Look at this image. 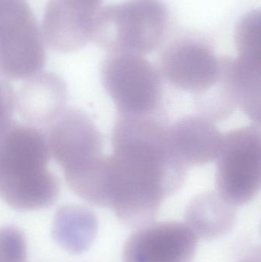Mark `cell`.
<instances>
[{
  "mask_svg": "<svg viewBox=\"0 0 261 262\" xmlns=\"http://www.w3.org/2000/svg\"><path fill=\"white\" fill-rule=\"evenodd\" d=\"M16 107V95L12 85L0 78V127L12 120Z\"/></svg>",
  "mask_w": 261,
  "mask_h": 262,
  "instance_id": "18",
  "label": "cell"
},
{
  "mask_svg": "<svg viewBox=\"0 0 261 262\" xmlns=\"http://www.w3.org/2000/svg\"><path fill=\"white\" fill-rule=\"evenodd\" d=\"M50 156L47 137L41 129L12 120L0 127V180L47 169Z\"/></svg>",
  "mask_w": 261,
  "mask_h": 262,
  "instance_id": "10",
  "label": "cell"
},
{
  "mask_svg": "<svg viewBox=\"0 0 261 262\" xmlns=\"http://www.w3.org/2000/svg\"><path fill=\"white\" fill-rule=\"evenodd\" d=\"M222 137L216 123L201 115H187L168 127L172 152L187 169L216 160Z\"/></svg>",
  "mask_w": 261,
  "mask_h": 262,
  "instance_id": "11",
  "label": "cell"
},
{
  "mask_svg": "<svg viewBox=\"0 0 261 262\" xmlns=\"http://www.w3.org/2000/svg\"><path fill=\"white\" fill-rule=\"evenodd\" d=\"M50 155L70 180L98 167L104 160L102 134L87 113L66 108L46 129Z\"/></svg>",
  "mask_w": 261,
  "mask_h": 262,
  "instance_id": "6",
  "label": "cell"
},
{
  "mask_svg": "<svg viewBox=\"0 0 261 262\" xmlns=\"http://www.w3.org/2000/svg\"><path fill=\"white\" fill-rule=\"evenodd\" d=\"M44 40L26 0H0V74L10 80L40 73L47 61Z\"/></svg>",
  "mask_w": 261,
  "mask_h": 262,
  "instance_id": "5",
  "label": "cell"
},
{
  "mask_svg": "<svg viewBox=\"0 0 261 262\" xmlns=\"http://www.w3.org/2000/svg\"><path fill=\"white\" fill-rule=\"evenodd\" d=\"M98 228V218L88 208L66 205L60 207L55 215L54 238L68 252L81 254L93 244Z\"/></svg>",
  "mask_w": 261,
  "mask_h": 262,
  "instance_id": "15",
  "label": "cell"
},
{
  "mask_svg": "<svg viewBox=\"0 0 261 262\" xmlns=\"http://www.w3.org/2000/svg\"><path fill=\"white\" fill-rule=\"evenodd\" d=\"M60 192L59 179L48 169L22 178L0 180V196L21 212L52 207Z\"/></svg>",
  "mask_w": 261,
  "mask_h": 262,
  "instance_id": "14",
  "label": "cell"
},
{
  "mask_svg": "<svg viewBox=\"0 0 261 262\" xmlns=\"http://www.w3.org/2000/svg\"><path fill=\"white\" fill-rule=\"evenodd\" d=\"M165 116L117 115L107 157L108 208L131 229L154 223L162 202L183 186L187 169L173 155Z\"/></svg>",
  "mask_w": 261,
  "mask_h": 262,
  "instance_id": "1",
  "label": "cell"
},
{
  "mask_svg": "<svg viewBox=\"0 0 261 262\" xmlns=\"http://www.w3.org/2000/svg\"><path fill=\"white\" fill-rule=\"evenodd\" d=\"M199 238L178 221L153 223L136 229L126 241L123 262H192Z\"/></svg>",
  "mask_w": 261,
  "mask_h": 262,
  "instance_id": "8",
  "label": "cell"
},
{
  "mask_svg": "<svg viewBox=\"0 0 261 262\" xmlns=\"http://www.w3.org/2000/svg\"><path fill=\"white\" fill-rule=\"evenodd\" d=\"M101 75L117 115H163V79L157 68L143 55L108 53Z\"/></svg>",
  "mask_w": 261,
  "mask_h": 262,
  "instance_id": "3",
  "label": "cell"
},
{
  "mask_svg": "<svg viewBox=\"0 0 261 262\" xmlns=\"http://www.w3.org/2000/svg\"><path fill=\"white\" fill-rule=\"evenodd\" d=\"M261 134L257 126L223 134L216 159V192L234 207L249 204L260 192Z\"/></svg>",
  "mask_w": 261,
  "mask_h": 262,
  "instance_id": "4",
  "label": "cell"
},
{
  "mask_svg": "<svg viewBox=\"0 0 261 262\" xmlns=\"http://www.w3.org/2000/svg\"><path fill=\"white\" fill-rule=\"evenodd\" d=\"M237 209L216 191L202 192L187 206L185 223L198 238L217 239L232 230L237 220Z\"/></svg>",
  "mask_w": 261,
  "mask_h": 262,
  "instance_id": "13",
  "label": "cell"
},
{
  "mask_svg": "<svg viewBox=\"0 0 261 262\" xmlns=\"http://www.w3.org/2000/svg\"><path fill=\"white\" fill-rule=\"evenodd\" d=\"M157 69L163 81L194 98L214 89L222 76L221 57L210 43L197 37L169 42L159 53Z\"/></svg>",
  "mask_w": 261,
  "mask_h": 262,
  "instance_id": "7",
  "label": "cell"
},
{
  "mask_svg": "<svg viewBox=\"0 0 261 262\" xmlns=\"http://www.w3.org/2000/svg\"><path fill=\"white\" fill-rule=\"evenodd\" d=\"M260 12H248L238 23L234 32V44L239 66L261 71Z\"/></svg>",
  "mask_w": 261,
  "mask_h": 262,
  "instance_id": "16",
  "label": "cell"
},
{
  "mask_svg": "<svg viewBox=\"0 0 261 262\" xmlns=\"http://www.w3.org/2000/svg\"><path fill=\"white\" fill-rule=\"evenodd\" d=\"M103 0H48L41 24L44 43L56 52H76L91 41Z\"/></svg>",
  "mask_w": 261,
  "mask_h": 262,
  "instance_id": "9",
  "label": "cell"
},
{
  "mask_svg": "<svg viewBox=\"0 0 261 262\" xmlns=\"http://www.w3.org/2000/svg\"><path fill=\"white\" fill-rule=\"evenodd\" d=\"M27 244L16 226L0 227V262H27Z\"/></svg>",
  "mask_w": 261,
  "mask_h": 262,
  "instance_id": "17",
  "label": "cell"
},
{
  "mask_svg": "<svg viewBox=\"0 0 261 262\" xmlns=\"http://www.w3.org/2000/svg\"><path fill=\"white\" fill-rule=\"evenodd\" d=\"M28 79L16 96L18 113L29 125L47 129L67 108V84L52 72H40Z\"/></svg>",
  "mask_w": 261,
  "mask_h": 262,
  "instance_id": "12",
  "label": "cell"
},
{
  "mask_svg": "<svg viewBox=\"0 0 261 262\" xmlns=\"http://www.w3.org/2000/svg\"><path fill=\"white\" fill-rule=\"evenodd\" d=\"M170 14L159 0H127L101 9L91 41L108 53L148 55L163 42Z\"/></svg>",
  "mask_w": 261,
  "mask_h": 262,
  "instance_id": "2",
  "label": "cell"
},
{
  "mask_svg": "<svg viewBox=\"0 0 261 262\" xmlns=\"http://www.w3.org/2000/svg\"><path fill=\"white\" fill-rule=\"evenodd\" d=\"M239 262H261L260 255H252L243 258Z\"/></svg>",
  "mask_w": 261,
  "mask_h": 262,
  "instance_id": "19",
  "label": "cell"
}]
</instances>
